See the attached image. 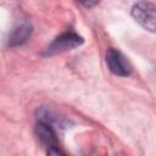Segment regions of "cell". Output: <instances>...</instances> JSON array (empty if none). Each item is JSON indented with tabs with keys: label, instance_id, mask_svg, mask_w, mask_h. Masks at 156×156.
Wrapping results in <instances>:
<instances>
[{
	"label": "cell",
	"instance_id": "obj_1",
	"mask_svg": "<svg viewBox=\"0 0 156 156\" xmlns=\"http://www.w3.org/2000/svg\"><path fill=\"white\" fill-rule=\"evenodd\" d=\"M133 18L146 30L156 32V4L141 0L132 7Z\"/></svg>",
	"mask_w": 156,
	"mask_h": 156
},
{
	"label": "cell",
	"instance_id": "obj_2",
	"mask_svg": "<svg viewBox=\"0 0 156 156\" xmlns=\"http://www.w3.org/2000/svg\"><path fill=\"white\" fill-rule=\"evenodd\" d=\"M83 44V38L80 35H78L76 32L73 30H68L62 33L61 35H58L57 38H55L45 49V55L48 56H52V55H57V54H62L69 50H73L78 46H80Z\"/></svg>",
	"mask_w": 156,
	"mask_h": 156
},
{
	"label": "cell",
	"instance_id": "obj_3",
	"mask_svg": "<svg viewBox=\"0 0 156 156\" xmlns=\"http://www.w3.org/2000/svg\"><path fill=\"white\" fill-rule=\"evenodd\" d=\"M35 134L43 146L46 147L48 155H63L58 146V140L56 135V129L48 123L38 122L35 126Z\"/></svg>",
	"mask_w": 156,
	"mask_h": 156
},
{
	"label": "cell",
	"instance_id": "obj_4",
	"mask_svg": "<svg viewBox=\"0 0 156 156\" xmlns=\"http://www.w3.org/2000/svg\"><path fill=\"white\" fill-rule=\"evenodd\" d=\"M106 63L108 69L121 77H127L132 72V66L128 62V60L116 49H110L106 52Z\"/></svg>",
	"mask_w": 156,
	"mask_h": 156
},
{
	"label": "cell",
	"instance_id": "obj_5",
	"mask_svg": "<svg viewBox=\"0 0 156 156\" xmlns=\"http://www.w3.org/2000/svg\"><path fill=\"white\" fill-rule=\"evenodd\" d=\"M37 119H38V122H44V123L50 124L55 129L56 128L65 129L69 124V122L65 117L60 116L58 113H56L55 111H52L48 107H39L37 110Z\"/></svg>",
	"mask_w": 156,
	"mask_h": 156
},
{
	"label": "cell",
	"instance_id": "obj_6",
	"mask_svg": "<svg viewBox=\"0 0 156 156\" xmlns=\"http://www.w3.org/2000/svg\"><path fill=\"white\" fill-rule=\"evenodd\" d=\"M33 32V27L29 23H22L18 27H16L10 37H9V46L15 48V46H20L22 44H24L32 35Z\"/></svg>",
	"mask_w": 156,
	"mask_h": 156
},
{
	"label": "cell",
	"instance_id": "obj_7",
	"mask_svg": "<svg viewBox=\"0 0 156 156\" xmlns=\"http://www.w3.org/2000/svg\"><path fill=\"white\" fill-rule=\"evenodd\" d=\"M84 7H93V6H95L100 0H78Z\"/></svg>",
	"mask_w": 156,
	"mask_h": 156
}]
</instances>
